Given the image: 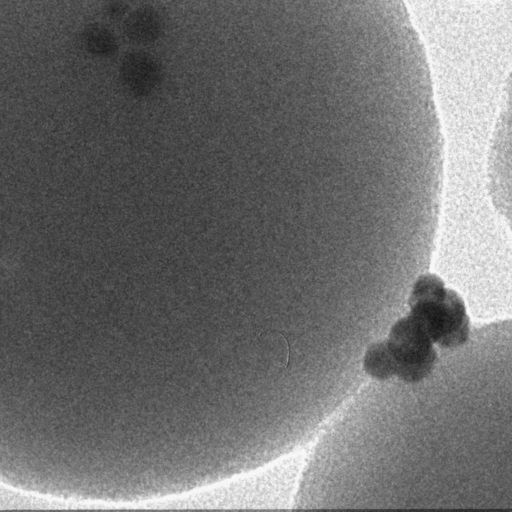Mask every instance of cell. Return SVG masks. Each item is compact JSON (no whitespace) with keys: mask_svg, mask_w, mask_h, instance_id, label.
Here are the masks:
<instances>
[{"mask_svg":"<svg viewBox=\"0 0 512 512\" xmlns=\"http://www.w3.org/2000/svg\"><path fill=\"white\" fill-rule=\"evenodd\" d=\"M408 303L409 315L434 343L454 348L468 339L470 325L464 301L437 275H421L413 285Z\"/></svg>","mask_w":512,"mask_h":512,"instance_id":"6da1fadb","label":"cell"},{"mask_svg":"<svg viewBox=\"0 0 512 512\" xmlns=\"http://www.w3.org/2000/svg\"><path fill=\"white\" fill-rule=\"evenodd\" d=\"M385 342L401 380L416 383L432 371L437 358L434 342L410 315L392 326Z\"/></svg>","mask_w":512,"mask_h":512,"instance_id":"7a4b0ae2","label":"cell"},{"mask_svg":"<svg viewBox=\"0 0 512 512\" xmlns=\"http://www.w3.org/2000/svg\"><path fill=\"white\" fill-rule=\"evenodd\" d=\"M119 76L129 92L146 96L160 84L162 67L153 55L141 50L130 51L121 60Z\"/></svg>","mask_w":512,"mask_h":512,"instance_id":"3957f363","label":"cell"},{"mask_svg":"<svg viewBox=\"0 0 512 512\" xmlns=\"http://www.w3.org/2000/svg\"><path fill=\"white\" fill-rule=\"evenodd\" d=\"M163 18L152 6H142L132 11L123 23V33L129 42L150 44L156 41L163 31Z\"/></svg>","mask_w":512,"mask_h":512,"instance_id":"277c9868","label":"cell"},{"mask_svg":"<svg viewBox=\"0 0 512 512\" xmlns=\"http://www.w3.org/2000/svg\"><path fill=\"white\" fill-rule=\"evenodd\" d=\"M81 43L88 53L97 57H110L118 50L115 35L98 23L89 24L82 30Z\"/></svg>","mask_w":512,"mask_h":512,"instance_id":"5b68a950","label":"cell"},{"mask_svg":"<svg viewBox=\"0 0 512 512\" xmlns=\"http://www.w3.org/2000/svg\"><path fill=\"white\" fill-rule=\"evenodd\" d=\"M363 366L372 377L384 380L395 375L393 362L385 341L372 344L366 351Z\"/></svg>","mask_w":512,"mask_h":512,"instance_id":"8992f818","label":"cell"},{"mask_svg":"<svg viewBox=\"0 0 512 512\" xmlns=\"http://www.w3.org/2000/svg\"><path fill=\"white\" fill-rule=\"evenodd\" d=\"M127 9L128 4L125 0H107L103 7L106 16L113 20L122 18Z\"/></svg>","mask_w":512,"mask_h":512,"instance_id":"52a82bcc","label":"cell"}]
</instances>
